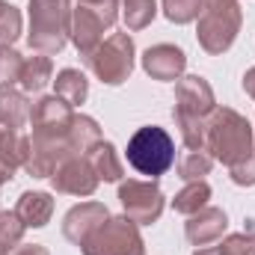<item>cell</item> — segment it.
<instances>
[{
	"label": "cell",
	"instance_id": "cell-1",
	"mask_svg": "<svg viewBox=\"0 0 255 255\" xmlns=\"http://www.w3.org/2000/svg\"><path fill=\"white\" fill-rule=\"evenodd\" d=\"M205 148L214 151V157L223 163L235 166L253 154V128L229 107L214 110V119L205 125Z\"/></svg>",
	"mask_w": 255,
	"mask_h": 255
},
{
	"label": "cell",
	"instance_id": "cell-2",
	"mask_svg": "<svg viewBox=\"0 0 255 255\" xmlns=\"http://www.w3.org/2000/svg\"><path fill=\"white\" fill-rule=\"evenodd\" d=\"M128 163L148 178L163 175L172 163H175V142L172 136L157 125L139 128L130 142H128Z\"/></svg>",
	"mask_w": 255,
	"mask_h": 255
},
{
	"label": "cell",
	"instance_id": "cell-3",
	"mask_svg": "<svg viewBox=\"0 0 255 255\" xmlns=\"http://www.w3.org/2000/svg\"><path fill=\"white\" fill-rule=\"evenodd\" d=\"M71 33V12L65 0H30V48L57 54Z\"/></svg>",
	"mask_w": 255,
	"mask_h": 255
},
{
	"label": "cell",
	"instance_id": "cell-4",
	"mask_svg": "<svg viewBox=\"0 0 255 255\" xmlns=\"http://www.w3.org/2000/svg\"><path fill=\"white\" fill-rule=\"evenodd\" d=\"M199 18V45L208 54H223L241 27V12L235 0H202Z\"/></svg>",
	"mask_w": 255,
	"mask_h": 255
},
{
	"label": "cell",
	"instance_id": "cell-5",
	"mask_svg": "<svg viewBox=\"0 0 255 255\" xmlns=\"http://www.w3.org/2000/svg\"><path fill=\"white\" fill-rule=\"evenodd\" d=\"M83 255H142V241L130 217L101 223L86 241Z\"/></svg>",
	"mask_w": 255,
	"mask_h": 255
},
{
	"label": "cell",
	"instance_id": "cell-6",
	"mask_svg": "<svg viewBox=\"0 0 255 255\" xmlns=\"http://www.w3.org/2000/svg\"><path fill=\"white\" fill-rule=\"evenodd\" d=\"M89 68L104 80V83H122L130 68H133V42L125 33L110 36L107 42H101L89 57H86Z\"/></svg>",
	"mask_w": 255,
	"mask_h": 255
},
{
	"label": "cell",
	"instance_id": "cell-7",
	"mask_svg": "<svg viewBox=\"0 0 255 255\" xmlns=\"http://www.w3.org/2000/svg\"><path fill=\"white\" fill-rule=\"evenodd\" d=\"M119 199L125 205L128 217L133 223H154L163 211V193L154 184H142V181H128L119 190Z\"/></svg>",
	"mask_w": 255,
	"mask_h": 255
},
{
	"label": "cell",
	"instance_id": "cell-8",
	"mask_svg": "<svg viewBox=\"0 0 255 255\" xmlns=\"http://www.w3.org/2000/svg\"><path fill=\"white\" fill-rule=\"evenodd\" d=\"M110 24H113V18L107 12L95 9V6H83L80 3L74 9V15H71V39H74V45L80 48L83 57H89L101 45V33Z\"/></svg>",
	"mask_w": 255,
	"mask_h": 255
},
{
	"label": "cell",
	"instance_id": "cell-9",
	"mask_svg": "<svg viewBox=\"0 0 255 255\" xmlns=\"http://www.w3.org/2000/svg\"><path fill=\"white\" fill-rule=\"evenodd\" d=\"M214 110V92L202 77H184L178 83L175 119H205Z\"/></svg>",
	"mask_w": 255,
	"mask_h": 255
},
{
	"label": "cell",
	"instance_id": "cell-10",
	"mask_svg": "<svg viewBox=\"0 0 255 255\" xmlns=\"http://www.w3.org/2000/svg\"><path fill=\"white\" fill-rule=\"evenodd\" d=\"M51 178H54L57 190L74 193V196H89V193L95 190V184H98V175H95L92 163L83 160V157H68V160H63L54 169Z\"/></svg>",
	"mask_w": 255,
	"mask_h": 255
},
{
	"label": "cell",
	"instance_id": "cell-11",
	"mask_svg": "<svg viewBox=\"0 0 255 255\" xmlns=\"http://www.w3.org/2000/svg\"><path fill=\"white\" fill-rule=\"evenodd\" d=\"M104 220H107V208L98 205V202H86V205L68 211V217H65V223H63V232L71 244L83 247V241H86Z\"/></svg>",
	"mask_w": 255,
	"mask_h": 255
},
{
	"label": "cell",
	"instance_id": "cell-12",
	"mask_svg": "<svg viewBox=\"0 0 255 255\" xmlns=\"http://www.w3.org/2000/svg\"><path fill=\"white\" fill-rule=\"evenodd\" d=\"M142 65L154 80H175L184 71V54L175 45H157L145 51Z\"/></svg>",
	"mask_w": 255,
	"mask_h": 255
},
{
	"label": "cell",
	"instance_id": "cell-13",
	"mask_svg": "<svg viewBox=\"0 0 255 255\" xmlns=\"http://www.w3.org/2000/svg\"><path fill=\"white\" fill-rule=\"evenodd\" d=\"M223 229H226V214L217 208H202L187 223V241L196 247H205V244L217 241L223 235Z\"/></svg>",
	"mask_w": 255,
	"mask_h": 255
},
{
	"label": "cell",
	"instance_id": "cell-14",
	"mask_svg": "<svg viewBox=\"0 0 255 255\" xmlns=\"http://www.w3.org/2000/svg\"><path fill=\"white\" fill-rule=\"evenodd\" d=\"M51 211H54V202L48 193H24L15 214L24 226H45L51 220Z\"/></svg>",
	"mask_w": 255,
	"mask_h": 255
},
{
	"label": "cell",
	"instance_id": "cell-15",
	"mask_svg": "<svg viewBox=\"0 0 255 255\" xmlns=\"http://www.w3.org/2000/svg\"><path fill=\"white\" fill-rule=\"evenodd\" d=\"M24 119H30L27 98L15 89H0V125H6L12 130V128L24 125Z\"/></svg>",
	"mask_w": 255,
	"mask_h": 255
},
{
	"label": "cell",
	"instance_id": "cell-16",
	"mask_svg": "<svg viewBox=\"0 0 255 255\" xmlns=\"http://www.w3.org/2000/svg\"><path fill=\"white\" fill-rule=\"evenodd\" d=\"M89 163L95 169L98 178H107V181H116L122 175V163L116 157V148L110 142H98L92 151H89Z\"/></svg>",
	"mask_w": 255,
	"mask_h": 255
},
{
	"label": "cell",
	"instance_id": "cell-17",
	"mask_svg": "<svg viewBox=\"0 0 255 255\" xmlns=\"http://www.w3.org/2000/svg\"><path fill=\"white\" fill-rule=\"evenodd\" d=\"M86 92H89V83H86V77L80 71H74V68L60 71V77H57V95L63 98L68 107L71 104H83Z\"/></svg>",
	"mask_w": 255,
	"mask_h": 255
},
{
	"label": "cell",
	"instance_id": "cell-18",
	"mask_svg": "<svg viewBox=\"0 0 255 255\" xmlns=\"http://www.w3.org/2000/svg\"><path fill=\"white\" fill-rule=\"evenodd\" d=\"M98 142H101V130H98V125H95L92 119L80 116V119H74V122H71V128H68V145H74V148L86 151L89 145L95 148Z\"/></svg>",
	"mask_w": 255,
	"mask_h": 255
},
{
	"label": "cell",
	"instance_id": "cell-19",
	"mask_svg": "<svg viewBox=\"0 0 255 255\" xmlns=\"http://www.w3.org/2000/svg\"><path fill=\"white\" fill-rule=\"evenodd\" d=\"M48 80H51V60H48V57H33V60L24 63V68H21V83H24V89L39 92Z\"/></svg>",
	"mask_w": 255,
	"mask_h": 255
},
{
	"label": "cell",
	"instance_id": "cell-20",
	"mask_svg": "<svg viewBox=\"0 0 255 255\" xmlns=\"http://www.w3.org/2000/svg\"><path fill=\"white\" fill-rule=\"evenodd\" d=\"M208 199H211L208 184L193 181V184H187L184 190L175 196V211H181V214H196V211H202V208L208 205Z\"/></svg>",
	"mask_w": 255,
	"mask_h": 255
},
{
	"label": "cell",
	"instance_id": "cell-21",
	"mask_svg": "<svg viewBox=\"0 0 255 255\" xmlns=\"http://www.w3.org/2000/svg\"><path fill=\"white\" fill-rule=\"evenodd\" d=\"M154 18V0H125V21L130 30H142Z\"/></svg>",
	"mask_w": 255,
	"mask_h": 255
},
{
	"label": "cell",
	"instance_id": "cell-22",
	"mask_svg": "<svg viewBox=\"0 0 255 255\" xmlns=\"http://www.w3.org/2000/svg\"><path fill=\"white\" fill-rule=\"evenodd\" d=\"M18 33H21V15H18V9L0 0V48L9 45V42H15Z\"/></svg>",
	"mask_w": 255,
	"mask_h": 255
},
{
	"label": "cell",
	"instance_id": "cell-23",
	"mask_svg": "<svg viewBox=\"0 0 255 255\" xmlns=\"http://www.w3.org/2000/svg\"><path fill=\"white\" fill-rule=\"evenodd\" d=\"M178 172H181V178H184V181H199L202 175H208V172H211V157H208L205 151H190V154L181 160Z\"/></svg>",
	"mask_w": 255,
	"mask_h": 255
},
{
	"label": "cell",
	"instance_id": "cell-24",
	"mask_svg": "<svg viewBox=\"0 0 255 255\" xmlns=\"http://www.w3.org/2000/svg\"><path fill=\"white\" fill-rule=\"evenodd\" d=\"M163 9H166V18L175 21V24H187L199 15L202 9V0H163Z\"/></svg>",
	"mask_w": 255,
	"mask_h": 255
},
{
	"label": "cell",
	"instance_id": "cell-25",
	"mask_svg": "<svg viewBox=\"0 0 255 255\" xmlns=\"http://www.w3.org/2000/svg\"><path fill=\"white\" fill-rule=\"evenodd\" d=\"M24 223H18V214H0V255L12 250V244L21 241Z\"/></svg>",
	"mask_w": 255,
	"mask_h": 255
},
{
	"label": "cell",
	"instance_id": "cell-26",
	"mask_svg": "<svg viewBox=\"0 0 255 255\" xmlns=\"http://www.w3.org/2000/svg\"><path fill=\"white\" fill-rule=\"evenodd\" d=\"M21 68H24V60L3 45L0 48V86L12 83V80H21Z\"/></svg>",
	"mask_w": 255,
	"mask_h": 255
},
{
	"label": "cell",
	"instance_id": "cell-27",
	"mask_svg": "<svg viewBox=\"0 0 255 255\" xmlns=\"http://www.w3.org/2000/svg\"><path fill=\"white\" fill-rule=\"evenodd\" d=\"M220 253L223 255H255V235H235V238H229L223 247H220Z\"/></svg>",
	"mask_w": 255,
	"mask_h": 255
},
{
	"label": "cell",
	"instance_id": "cell-28",
	"mask_svg": "<svg viewBox=\"0 0 255 255\" xmlns=\"http://www.w3.org/2000/svg\"><path fill=\"white\" fill-rule=\"evenodd\" d=\"M232 178H235V184H255V154L232 166Z\"/></svg>",
	"mask_w": 255,
	"mask_h": 255
},
{
	"label": "cell",
	"instance_id": "cell-29",
	"mask_svg": "<svg viewBox=\"0 0 255 255\" xmlns=\"http://www.w3.org/2000/svg\"><path fill=\"white\" fill-rule=\"evenodd\" d=\"M244 89H247V92H250V95L255 98V68L250 71V74H247V77H244Z\"/></svg>",
	"mask_w": 255,
	"mask_h": 255
},
{
	"label": "cell",
	"instance_id": "cell-30",
	"mask_svg": "<svg viewBox=\"0 0 255 255\" xmlns=\"http://www.w3.org/2000/svg\"><path fill=\"white\" fill-rule=\"evenodd\" d=\"M15 255H48V253H45L42 247H21Z\"/></svg>",
	"mask_w": 255,
	"mask_h": 255
},
{
	"label": "cell",
	"instance_id": "cell-31",
	"mask_svg": "<svg viewBox=\"0 0 255 255\" xmlns=\"http://www.w3.org/2000/svg\"><path fill=\"white\" fill-rule=\"evenodd\" d=\"M196 255H223L220 250H202V253H196Z\"/></svg>",
	"mask_w": 255,
	"mask_h": 255
}]
</instances>
